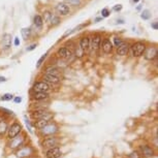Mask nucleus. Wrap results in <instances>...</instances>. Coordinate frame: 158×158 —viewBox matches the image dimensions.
<instances>
[{"label":"nucleus","mask_w":158,"mask_h":158,"mask_svg":"<svg viewBox=\"0 0 158 158\" xmlns=\"http://www.w3.org/2000/svg\"><path fill=\"white\" fill-rule=\"evenodd\" d=\"M89 44H90V38L88 36H84L81 38V40H80V48L84 51V52H87L89 50Z\"/></svg>","instance_id":"obj_21"},{"label":"nucleus","mask_w":158,"mask_h":158,"mask_svg":"<svg viewBox=\"0 0 158 158\" xmlns=\"http://www.w3.org/2000/svg\"><path fill=\"white\" fill-rule=\"evenodd\" d=\"M7 129H8L7 119L5 118V116L3 114H0V138H2V136L6 135Z\"/></svg>","instance_id":"obj_13"},{"label":"nucleus","mask_w":158,"mask_h":158,"mask_svg":"<svg viewBox=\"0 0 158 158\" xmlns=\"http://www.w3.org/2000/svg\"><path fill=\"white\" fill-rule=\"evenodd\" d=\"M6 81V79H5L4 77H0V83H3Z\"/></svg>","instance_id":"obj_43"},{"label":"nucleus","mask_w":158,"mask_h":158,"mask_svg":"<svg viewBox=\"0 0 158 158\" xmlns=\"http://www.w3.org/2000/svg\"><path fill=\"white\" fill-rule=\"evenodd\" d=\"M56 10L58 11L59 15H61V16H66L70 13V8L69 6L66 4V3H59L57 4V6H56Z\"/></svg>","instance_id":"obj_18"},{"label":"nucleus","mask_w":158,"mask_h":158,"mask_svg":"<svg viewBox=\"0 0 158 158\" xmlns=\"http://www.w3.org/2000/svg\"><path fill=\"white\" fill-rule=\"evenodd\" d=\"M23 127L22 125L20 124V122L15 121L14 123H11L10 126H8L7 132H6V136L8 139H11L14 138H16L17 135H19L20 133H22Z\"/></svg>","instance_id":"obj_4"},{"label":"nucleus","mask_w":158,"mask_h":158,"mask_svg":"<svg viewBox=\"0 0 158 158\" xmlns=\"http://www.w3.org/2000/svg\"><path fill=\"white\" fill-rule=\"evenodd\" d=\"M144 55H145V59L146 60H150V61H153L154 59L157 58V55H158V51H157V48L155 46H151L149 48H146L145 52H144Z\"/></svg>","instance_id":"obj_9"},{"label":"nucleus","mask_w":158,"mask_h":158,"mask_svg":"<svg viewBox=\"0 0 158 158\" xmlns=\"http://www.w3.org/2000/svg\"><path fill=\"white\" fill-rule=\"evenodd\" d=\"M50 89V85L44 81H37L32 86V91L33 92H47V93H49Z\"/></svg>","instance_id":"obj_8"},{"label":"nucleus","mask_w":158,"mask_h":158,"mask_svg":"<svg viewBox=\"0 0 158 158\" xmlns=\"http://www.w3.org/2000/svg\"><path fill=\"white\" fill-rule=\"evenodd\" d=\"M61 155H62V150L59 147L48 149L46 152V158H60Z\"/></svg>","instance_id":"obj_11"},{"label":"nucleus","mask_w":158,"mask_h":158,"mask_svg":"<svg viewBox=\"0 0 158 158\" xmlns=\"http://www.w3.org/2000/svg\"><path fill=\"white\" fill-rule=\"evenodd\" d=\"M14 100H15V102H16V103H19V102L22 101V98H21L20 96H17V97L14 98Z\"/></svg>","instance_id":"obj_38"},{"label":"nucleus","mask_w":158,"mask_h":158,"mask_svg":"<svg viewBox=\"0 0 158 158\" xmlns=\"http://www.w3.org/2000/svg\"><path fill=\"white\" fill-rule=\"evenodd\" d=\"M11 99H14V95L10 93H5L2 95V97H1V100H3V101H10Z\"/></svg>","instance_id":"obj_30"},{"label":"nucleus","mask_w":158,"mask_h":158,"mask_svg":"<svg viewBox=\"0 0 158 158\" xmlns=\"http://www.w3.org/2000/svg\"><path fill=\"white\" fill-rule=\"evenodd\" d=\"M40 110H49V106L47 103H41V101H36L32 103L31 111H40Z\"/></svg>","instance_id":"obj_22"},{"label":"nucleus","mask_w":158,"mask_h":158,"mask_svg":"<svg viewBox=\"0 0 158 158\" xmlns=\"http://www.w3.org/2000/svg\"><path fill=\"white\" fill-rule=\"evenodd\" d=\"M84 53H85V52L81 49V48H80V46H77V48H76V52H74V54H76V56H77V58L83 57Z\"/></svg>","instance_id":"obj_29"},{"label":"nucleus","mask_w":158,"mask_h":158,"mask_svg":"<svg viewBox=\"0 0 158 158\" xmlns=\"http://www.w3.org/2000/svg\"><path fill=\"white\" fill-rule=\"evenodd\" d=\"M101 44V36L99 34H95L94 36H92V40H90V44H89V49H91L93 52L99 49Z\"/></svg>","instance_id":"obj_12"},{"label":"nucleus","mask_w":158,"mask_h":158,"mask_svg":"<svg viewBox=\"0 0 158 158\" xmlns=\"http://www.w3.org/2000/svg\"><path fill=\"white\" fill-rule=\"evenodd\" d=\"M58 145H59V139L57 136H55V135L46 136V138H44L43 141H41V146H43V148H46V149L58 147Z\"/></svg>","instance_id":"obj_6"},{"label":"nucleus","mask_w":158,"mask_h":158,"mask_svg":"<svg viewBox=\"0 0 158 158\" xmlns=\"http://www.w3.org/2000/svg\"><path fill=\"white\" fill-rule=\"evenodd\" d=\"M101 16H102V18H106L110 16V11L108 8H103V10H101Z\"/></svg>","instance_id":"obj_36"},{"label":"nucleus","mask_w":158,"mask_h":158,"mask_svg":"<svg viewBox=\"0 0 158 158\" xmlns=\"http://www.w3.org/2000/svg\"><path fill=\"white\" fill-rule=\"evenodd\" d=\"M59 131V127L56 123H53V122H50L49 124H47L46 126L43 127L41 129L38 130V133H40V136L43 138H46V136H51V135H55Z\"/></svg>","instance_id":"obj_2"},{"label":"nucleus","mask_w":158,"mask_h":158,"mask_svg":"<svg viewBox=\"0 0 158 158\" xmlns=\"http://www.w3.org/2000/svg\"><path fill=\"white\" fill-rule=\"evenodd\" d=\"M35 48H36V44H31V46L29 47L27 50H28V51H32V50H34Z\"/></svg>","instance_id":"obj_40"},{"label":"nucleus","mask_w":158,"mask_h":158,"mask_svg":"<svg viewBox=\"0 0 158 158\" xmlns=\"http://www.w3.org/2000/svg\"><path fill=\"white\" fill-rule=\"evenodd\" d=\"M150 17H151L150 10H145L144 11H143V14H142V18H143V19H144V20H148V19H150Z\"/></svg>","instance_id":"obj_31"},{"label":"nucleus","mask_w":158,"mask_h":158,"mask_svg":"<svg viewBox=\"0 0 158 158\" xmlns=\"http://www.w3.org/2000/svg\"><path fill=\"white\" fill-rule=\"evenodd\" d=\"M123 43H124V41L122 40L120 37H118V36L114 37V44H115V46L117 47V48H118V47H120Z\"/></svg>","instance_id":"obj_32"},{"label":"nucleus","mask_w":158,"mask_h":158,"mask_svg":"<svg viewBox=\"0 0 158 158\" xmlns=\"http://www.w3.org/2000/svg\"><path fill=\"white\" fill-rule=\"evenodd\" d=\"M25 141H26L25 135H22V133H20V135H17L16 138H14L11 139H8L7 147L10 148V150L17 151L18 149H20L24 144H25Z\"/></svg>","instance_id":"obj_3"},{"label":"nucleus","mask_w":158,"mask_h":158,"mask_svg":"<svg viewBox=\"0 0 158 158\" xmlns=\"http://www.w3.org/2000/svg\"><path fill=\"white\" fill-rule=\"evenodd\" d=\"M50 122H51V121H47V120H34L33 125L37 128L38 130H40V129H41L43 127L46 126L47 124H49Z\"/></svg>","instance_id":"obj_24"},{"label":"nucleus","mask_w":158,"mask_h":158,"mask_svg":"<svg viewBox=\"0 0 158 158\" xmlns=\"http://www.w3.org/2000/svg\"><path fill=\"white\" fill-rule=\"evenodd\" d=\"M127 158H142V155L139 151H132L131 153L128 154Z\"/></svg>","instance_id":"obj_28"},{"label":"nucleus","mask_w":158,"mask_h":158,"mask_svg":"<svg viewBox=\"0 0 158 158\" xmlns=\"http://www.w3.org/2000/svg\"><path fill=\"white\" fill-rule=\"evenodd\" d=\"M152 27H153L154 29H155V30H157V23L156 22H155V23H153V24H152Z\"/></svg>","instance_id":"obj_42"},{"label":"nucleus","mask_w":158,"mask_h":158,"mask_svg":"<svg viewBox=\"0 0 158 158\" xmlns=\"http://www.w3.org/2000/svg\"><path fill=\"white\" fill-rule=\"evenodd\" d=\"M122 10V5H116V6L114 7V10H116V11H119V10Z\"/></svg>","instance_id":"obj_39"},{"label":"nucleus","mask_w":158,"mask_h":158,"mask_svg":"<svg viewBox=\"0 0 158 158\" xmlns=\"http://www.w3.org/2000/svg\"><path fill=\"white\" fill-rule=\"evenodd\" d=\"M146 48H147V46H146L145 43H143V41H136V43H135L129 48V50L133 57H141L144 54Z\"/></svg>","instance_id":"obj_5"},{"label":"nucleus","mask_w":158,"mask_h":158,"mask_svg":"<svg viewBox=\"0 0 158 158\" xmlns=\"http://www.w3.org/2000/svg\"><path fill=\"white\" fill-rule=\"evenodd\" d=\"M57 55L60 58L68 59L69 57H71V56H73V53H71V51L68 49V48H66V47H61V48H59L58 51H57Z\"/></svg>","instance_id":"obj_17"},{"label":"nucleus","mask_w":158,"mask_h":158,"mask_svg":"<svg viewBox=\"0 0 158 158\" xmlns=\"http://www.w3.org/2000/svg\"><path fill=\"white\" fill-rule=\"evenodd\" d=\"M129 44L126 43H123L120 47L117 48V55L119 56H126L129 52Z\"/></svg>","instance_id":"obj_19"},{"label":"nucleus","mask_w":158,"mask_h":158,"mask_svg":"<svg viewBox=\"0 0 158 158\" xmlns=\"http://www.w3.org/2000/svg\"><path fill=\"white\" fill-rule=\"evenodd\" d=\"M100 48H101V50H102L103 53H106V54H110V53H112L113 48L114 47H113V43L109 40V38H104V40L101 41Z\"/></svg>","instance_id":"obj_14"},{"label":"nucleus","mask_w":158,"mask_h":158,"mask_svg":"<svg viewBox=\"0 0 158 158\" xmlns=\"http://www.w3.org/2000/svg\"><path fill=\"white\" fill-rule=\"evenodd\" d=\"M51 16H52V14L49 13V11H46V13H44V20H46V21H49V20H50V18H51Z\"/></svg>","instance_id":"obj_37"},{"label":"nucleus","mask_w":158,"mask_h":158,"mask_svg":"<svg viewBox=\"0 0 158 158\" xmlns=\"http://www.w3.org/2000/svg\"><path fill=\"white\" fill-rule=\"evenodd\" d=\"M30 117L33 120H47L51 121L54 115L49 110H40V111H30Z\"/></svg>","instance_id":"obj_1"},{"label":"nucleus","mask_w":158,"mask_h":158,"mask_svg":"<svg viewBox=\"0 0 158 158\" xmlns=\"http://www.w3.org/2000/svg\"><path fill=\"white\" fill-rule=\"evenodd\" d=\"M49 22L51 23V25H53V26H56V25H58L59 23H60V19H59V17L57 16H51L50 18V20H49Z\"/></svg>","instance_id":"obj_27"},{"label":"nucleus","mask_w":158,"mask_h":158,"mask_svg":"<svg viewBox=\"0 0 158 158\" xmlns=\"http://www.w3.org/2000/svg\"><path fill=\"white\" fill-rule=\"evenodd\" d=\"M24 119H25V123H26V125H27V127H28V129H29V131H30V132L32 133L33 132V130H32V126H31V123H30V121L28 120L27 119V117H24Z\"/></svg>","instance_id":"obj_34"},{"label":"nucleus","mask_w":158,"mask_h":158,"mask_svg":"<svg viewBox=\"0 0 158 158\" xmlns=\"http://www.w3.org/2000/svg\"><path fill=\"white\" fill-rule=\"evenodd\" d=\"M20 44V40H19V38L16 37L15 38V46H19Z\"/></svg>","instance_id":"obj_41"},{"label":"nucleus","mask_w":158,"mask_h":158,"mask_svg":"<svg viewBox=\"0 0 158 158\" xmlns=\"http://www.w3.org/2000/svg\"><path fill=\"white\" fill-rule=\"evenodd\" d=\"M31 98L34 101H44L49 99L50 95L47 92H33L31 95Z\"/></svg>","instance_id":"obj_15"},{"label":"nucleus","mask_w":158,"mask_h":158,"mask_svg":"<svg viewBox=\"0 0 158 158\" xmlns=\"http://www.w3.org/2000/svg\"><path fill=\"white\" fill-rule=\"evenodd\" d=\"M44 81L46 83H48L49 85H58V84H60L61 79H60V77H58L51 76V74L44 73Z\"/></svg>","instance_id":"obj_16"},{"label":"nucleus","mask_w":158,"mask_h":158,"mask_svg":"<svg viewBox=\"0 0 158 158\" xmlns=\"http://www.w3.org/2000/svg\"><path fill=\"white\" fill-rule=\"evenodd\" d=\"M66 2H68L70 5H74V6L81 4V0H66Z\"/></svg>","instance_id":"obj_33"},{"label":"nucleus","mask_w":158,"mask_h":158,"mask_svg":"<svg viewBox=\"0 0 158 158\" xmlns=\"http://www.w3.org/2000/svg\"><path fill=\"white\" fill-rule=\"evenodd\" d=\"M46 73L51 74V76L58 77H60V79H61V71L59 70L57 67H55V66H51L49 68H47Z\"/></svg>","instance_id":"obj_23"},{"label":"nucleus","mask_w":158,"mask_h":158,"mask_svg":"<svg viewBox=\"0 0 158 158\" xmlns=\"http://www.w3.org/2000/svg\"><path fill=\"white\" fill-rule=\"evenodd\" d=\"M133 1H135V2H139V0H133Z\"/></svg>","instance_id":"obj_45"},{"label":"nucleus","mask_w":158,"mask_h":158,"mask_svg":"<svg viewBox=\"0 0 158 158\" xmlns=\"http://www.w3.org/2000/svg\"><path fill=\"white\" fill-rule=\"evenodd\" d=\"M21 33H22V36L24 40H28L31 34V29L30 28H23L22 31H21Z\"/></svg>","instance_id":"obj_25"},{"label":"nucleus","mask_w":158,"mask_h":158,"mask_svg":"<svg viewBox=\"0 0 158 158\" xmlns=\"http://www.w3.org/2000/svg\"><path fill=\"white\" fill-rule=\"evenodd\" d=\"M2 46H3V50L7 51L11 47V35L8 33H5L2 37Z\"/></svg>","instance_id":"obj_20"},{"label":"nucleus","mask_w":158,"mask_h":158,"mask_svg":"<svg viewBox=\"0 0 158 158\" xmlns=\"http://www.w3.org/2000/svg\"><path fill=\"white\" fill-rule=\"evenodd\" d=\"M99 21H100V19H99V18H98V19L95 20V23H98V22H99Z\"/></svg>","instance_id":"obj_44"},{"label":"nucleus","mask_w":158,"mask_h":158,"mask_svg":"<svg viewBox=\"0 0 158 158\" xmlns=\"http://www.w3.org/2000/svg\"><path fill=\"white\" fill-rule=\"evenodd\" d=\"M16 154L19 158H28L32 154H34V149L31 146H25V147H21L20 149H18Z\"/></svg>","instance_id":"obj_7"},{"label":"nucleus","mask_w":158,"mask_h":158,"mask_svg":"<svg viewBox=\"0 0 158 158\" xmlns=\"http://www.w3.org/2000/svg\"><path fill=\"white\" fill-rule=\"evenodd\" d=\"M43 24H44V20L40 16H35L34 17V25L36 26V27L41 28Z\"/></svg>","instance_id":"obj_26"},{"label":"nucleus","mask_w":158,"mask_h":158,"mask_svg":"<svg viewBox=\"0 0 158 158\" xmlns=\"http://www.w3.org/2000/svg\"><path fill=\"white\" fill-rule=\"evenodd\" d=\"M139 153L144 157H153L155 155V151L153 147L150 145H141L139 146Z\"/></svg>","instance_id":"obj_10"},{"label":"nucleus","mask_w":158,"mask_h":158,"mask_svg":"<svg viewBox=\"0 0 158 158\" xmlns=\"http://www.w3.org/2000/svg\"><path fill=\"white\" fill-rule=\"evenodd\" d=\"M47 55H48V54H44V55H43V56H41V57L40 58V60H38V61H37V64H36V66H37V67H40V65H41V64H43V62L44 61V59H46V58H47Z\"/></svg>","instance_id":"obj_35"}]
</instances>
